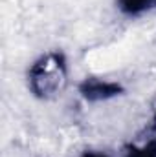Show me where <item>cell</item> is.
Instances as JSON below:
<instances>
[{"instance_id":"obj_5","label":"cell","mask_w":156,"mask_h":157,"mask_svg":"<svg viewBox=\"0 0 156 157\" xmlns=\"http://www.w3.org/2000/svg\"><path fill=\"white\" fill-rule=\"evenodd\" d=\"M83 157H107L105 154H97V152H86Z\"/></svg>"},{"instance_id":"obj_3","label":"cell","mask_w":156,"mask_h":157,"mask_svg":"<svg viewBox=\"0 0 156 157\" xmlns=\"http://www.w3.org/2000/svg\"><path fill=\"white\" fill-rule=\"evenodd\" d=\"M156 6V0H119V9L125 15H140Z\"/></svg>"},{"instance_id":"obj_2","label":"cell","mask_w":156,"mask_h":157,"mask_svg":"<svg viewBox=\"0 0 156 157\" xmlns=\"http://www.w3.org/2000/svg\"><path fill=\"white\" fill-rule=\"evenodd\" d=\"M81 95L90 101V102H97V101H107L119 95L123 91V88L117 82H109V80H99V78H86L81 86H79Z\"/></svg>"},{"instance_id":"obj_4","label":"cell","mask_w":156,"mask_h":157,"mask_svg":"<svg viewBox=\"0 0 156 157\" xmlns=\"http://www.w3.org/2000/svg\"><path fill=\"white\" fill-rule=\"evenodd\" d=\"M125 157H156V139H151L142 146H130Z\"/></svg>"},{"instance_id":"obj_1","label":"cell","mask_w":156,"mask_h":157,"mask_svg":"<svg viewBox=\"0 0 156 157\" xmlns=\"http://www.w3.org/2000/svg\"><path fill=\"white\" fill-rule=\"evenodd\" d=\"M66 77V62L64 57L57 51L48 53L37 60L30 70V88L37 97H50L55 95Z\"/></svg>"}]
</instances>
